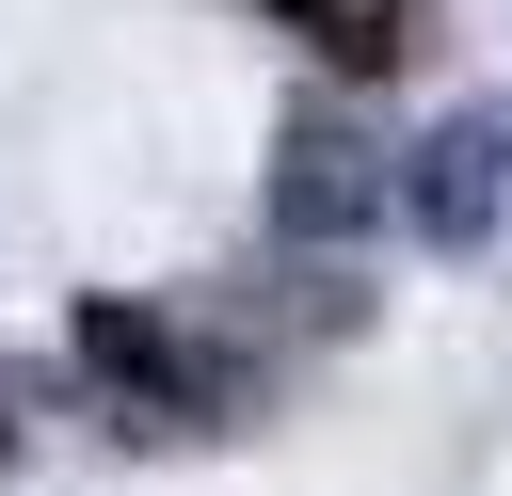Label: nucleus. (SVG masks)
I'll use <instances>...</instances> for the list:
<instances>
[{"instance_id":"f257e3e1","label":"nucleus","mask_w":512,"mask_h":496,"mask_svg":"<svg viewBox=\"0 0 512 496\" xmlns=\"http://www.w3.org/2000/svg\"><path fill=\"white\" fill-rule=\"evenodd\" d=\"M400 224V144H368L336 96H304L272 128V240H368Z\"/></svg>"},{"instance_id":"f03ea898","label":"nucleus","mask_w":512,"mask_h":496,"mask_svg":"<svg viewBox=\"0 0 512 496\" xmlns=\"http://www.w3.org/2000/svg\"><path fill=\"white\" fill-rule=\"evenodd\" d=\"M496 208H512V112H432V128L400 144V224H416L432 256H480Z\"/></svg>"},{"instance_id":"20e7f679","label":"nucleus","mask_w":512,"mask_h":496,"mask_svg":"<svg viewBox=\"0 0 512 496\" xmlns=\"http://www.w3.org/2000/svg\"><path fill=\"white\" fill-rule=\"evenodd\" d=\"M272 16H288V32H304L336 80H368V64L400 48V0H272Z\"/></svg>"},{"instance_id":"7ed1b4c3","label":"nucleus","mask_w":512,"mask_h":496,"mask_svg":"<svg viewBox=\"0 0 512 496\" xmlns=\"http://www.w3.org/2000/svg\"><path fill=\"white\" fill-rule=\"evenodd\" d=\"M80 352H96L112 384H144V416H160V400H208L192 336H176V320H144V304H80Z\"/></svg>"}]
</instances>
